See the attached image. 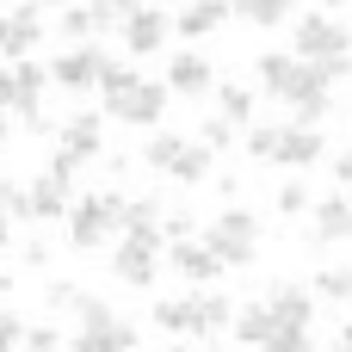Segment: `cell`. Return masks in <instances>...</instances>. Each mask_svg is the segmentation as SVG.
Masks as SVG:
<instances>
[{"mask_svg":"<svg viewBox=\"0 0 352 352\" xmlns=\"http://www.w3.org/2000/svg\"><path fill=\"white\" fill-rule=\"evenodd\" d=\"M99 99H105L111 118L148 130V124H161V111H167V80H142L136 68H111L105 87H99Z\"/></svg>","mask_w":352,"mask_h":352,"instance_id":"cell-1","label":"cell"},{"mask_svg":"<svg viewBox=\"0 0 352 352\" xmlns=\"http://www.w3.org/2000/svg\"><path fill=\"white\" fill-rule=\"evenodd\" d=\"M155 328H167V334H192V340H204V334H223V328H235V303L229 297H217V291H204V297H167V303H155Z\"/></svg>","mask_w":352,"mask_h":352,"instance_id":"cell-2","label":"cell"},{"mask_svg":"<svg viewBox=\"0 0 352 352\" xmlns=\"http://www.w3.org/2000/svg\"><path fill=\"white\" fill-rule=\"evenodd\" d=\"M43 87H50V80H43L37 62H12V68H0V111H19L31 136L50 130V124H43Z\"/></svg>","mask_w":352,"mask_h":352,"instance_id":"cell-3","label":"cell"},{"mask_svg":"<svg viewBox=\"0 0 352 352\" xmlns=\"http://www.w3.org/2000/svg\"><path fill=\"white\" fill-rule=\"evenodd\" d=\"M118 217H124V198H118V192L74 198V210H68V248H74V254H93V248L118 229Z\"/></svg>","mask_w":352,"mask_h":352,"instance_id":"cell-4","label":"cell"},{"mask_svg":"<svg viewBox=\"0 0 352 352\" xmlns=\"http://www.w3.org/2000/svg\"><path fill=\"white\" fill-rule=\"evenodd\" d=\"M204 241H210V254H217L223 266H248V260L260 254V217L241 210V204H229V210L204 229Z\"/></svg>","mask_w":352,"mask_h":352,"instance_id":"cell-5","label":"cell"},{"mask_svg":"<svg viewBox=\"0 0 352 352\" xmlns=\"http://www.w3.org/2000/svg\"><path fill=\"white\" fill-rule=\"evenodd\" d=\"M291 56L297 62H328V56H352V31L334 12H303L291 25Z\"/></svg>","mask_w":352,"mask_h":352,"instance_id":"cell-6","label":"cell"},{"mask_svg":"<svg viewBox=\"0 0 352 352\" xmlns=\"http://www.w3.org/2000/svg\"><path fill=\"white\" fill-rule=\"evenodd\" d=\"M161 248H167L161 229H124V241H118V254H111V272H118L130 291H142V285H155Z\"/></svg>","mask_w":352,"mask_h":352,"instance_id":"cell-7","label":"cell"},{"mask_svg":"<svg viewBox=\"0 0 352 352\" xmlns=\"http://www.w3.org/2000/svg\"><path fill=\"white\" fill-rule=\"evenodd\" d=\"M118 62L99 50V43H74L68 56H56L50 62V80L56 87H68V93H93V87H105V74H111Z\"/></svg>","mask_w":352,"mask_h":352,"instance_id":"cell-8","label":"cell"},{"mask_svg":"<svg viewBox=\"0 0 352 352\" xmlns=\"http://www.w3.org/2000/svg\"><path fill=\"white\" fill-rule=\"evenodd\" d=\"M31 210L50 223V217H68L74 210V161L56 148V161H50V173H37L31 179Z\"/></svg>","mask_w":352,"mask_h":352,"instance_id":"cell-9","label":"cell"},{"mask_svg":"<svg viewBox=\"0 0 352 352\" xmlns=\"http://www.w3.org/2000/svg\"><path fill=\"white\" fill-rule=\"evenodd\" d=\"M37 43H43V6H37V0H25V6H12V12H0V56L25 62Z\"/></svg>","mask_w":352,"mask_h":352,"instance_id":"cell-10","label":"cell"},{"mask_svg":"<svg viewBox=\"0 0 352 352\" xmlns=\"http://www.w3.org/2000/svg\"><path fill=\"white\" fill-rule=\"evenodd\" d=\"M167 31H173V19H167L161 6H136V12L124 19V50H130V56H155V50L167 43Z\"/></svg>","mask_w":352,"mask_h":352,"instance_id":"cell-11","label":"cell"},{"mask_svg":"<svg viewBox=\"0 0 352 352\" xmlns=\"http://www.w3.org/2000/svg\"><path fill=\"white\" fill-rule=\"evenodd\" d=\"M303 68H309V62H297V56H285V50H266V56H260V93L291 105L297 87H303Z\"/></svg>","mask_w":352,"mask_h":352,"instance_id":"cell-12","label":"cell"},{"mask_svg":"<svg viewBox=\"0 0 352 352\" xmlns=\"http://www.w3.org/2000/svg\"><path fill=\"white\" fill-rule=\"evenodd\" d=\"M217 87V68L198 56V50H179L173 62H167V93H179V99H198V93H210Z\"/></svg>","mask_w":352,"mask_h":352,"instance_id":"cell-13","label":"cell"},{"mask_svg":"<svg viewBox=\"0 0 352 352\" xmlns=\"http://www.w3.org/2000/svg\"><path fill=\"white\" fill-rule=\"evenodd\" d=\"M167 254H173V272H179L186 285H210V278H223V260L210 254V241H173Z\"/></svg>","mask_w":352,"mask_h":352,"instance_id":"cell-14","label":"cell"},{"mask_svg":"<svg viewBox=\"0 0 352 352\" xmlns=\"http://www.w3.org/2000/svg\"><path fill=\"white\" fill-rule=\"evenodd\" d=\"M68 352H136V322H105V328H74Z\"/></svg>","mask_w":352,"mask_h":352,"instance_id":"cell-15","label":"cell"},{"mask_svg":"<svg viewBox=\"0 0 352 352\" xmlns=\"http://www.w3.org/2000/svg\"><path fill=\"white\" fill-rule=\"evenodd\" d=\"M99 148H105V130H99V118H93V111H74V118L62 124V155L80 167V161H93Z\"/></svg>","mask_w":352,"mask_h":352,"instance_id":"cell-16","label":"cell"},{"mask_svg":"<svg viewBox=\"0 0 352 352\" xmlns=\"http://www.w3.org/2000/svg\"><path fill=\"white\" fill-rule=\"evenodd\" d=\"M266 303H272L278 328H309L316 322V291H303V285H272Z\"/></svg>","mask_w":352,"mask_h":352,"instance_id":"cell-17","label":"cell"},{"mask_svg":"<svg viewBox=\"0 0 352 352\" xmlns=\"http://www.w3.org/2000/svg\"><path fill=\"white\" fill-rule=\"evenodd\" d=\"M316 248H334V241H352V198H322L316 204V229H309Z\"/></svg>","mask_w":352,"mask_h":352,"instance_id":"cell-18","label":"cell"},{"mask_svg":"<svg viewBox=\"0 0 352 352\" xmlns=\"http://www.w3.org/2000/svg\"><path fill=\"white\" fill-rule=\"evenodd\" d=\"M229 12H235L229 0H186L179 19H173V31H179V37H210V31H223Z\"/></svg>","mask_w":352,"mask_h":352,"instance_id":"cell-19","label":"cell"},{"mask_svg":"<svg viewBox=\"0 0 352 352\" xmlns=\"http://www.w3.org/2000/svg\"><path fill=\"white\" fill-rule=\"evenodd\" d=\"M278 161H285V167H316V161H322V130H309V124H285V136H278Z\"/></svg>","mask_w":352,"mask_h":352,"instance_id":"cell-20","label":"cell"},{"mask_svg":"<svg viewBox=\"0 0 352 352\" xmlns=\"http://www.w3.org/2000/svg\"><path fill=\"white\" fill-rule=\"evenodd\" d=\"M272 328H278V316H272V303H266V297L235 309V340H241V346H266V340H272Z\"/></svg>","mask_w":352,"mask_h":352,"instance_id":"cell-21","label":"cell"},{"mask_svg":"<svg viewBox=\"0 0 352 352\" xmlns=\"http://www.w3.org/2000/svg\"><path fill=\"white\" fill-rule=\"evenodd\" d=\"M248 25H260V31H272V25H291L297 19V0H241L235 6Z\"/></svg>","mask_w":352,"mask_h":352,"instance_id":"cell-22","label":"cell"},{"mask_svg":"<svg viewBox=\"0 0 352 352\" xmlns=\"http://www.w3.org/2000/svg\"><path fill=\"white\" fill-rule=\"evenodd\" d=\"M179 155H186V136H179V130H155V136L142 142V161H148L155 173H167Z\"/></svg>","mask_w":352,"mask_h":352,"instance_id":"cell-23","label":"cell"},{"mask_svg":"<svg viewBox=\"0 0 352 352\" xmlns=\"http://www.w3.org/2000/svg\"><path fill=\"white\" fill-rule=\"evenodd\" d=\"M167 179H179V186H198V179H210V148H204V142H186V155L167 167Z\"/></svg>","mask_w":352,"mask_h":352,"instance_id":"cell-24","label":"cell"},{"mask_svg":"<svg viewBox=\"0 0 352 352\" xmlns=\"http://www.w3.org/2000/svg\"><path fill=\"white\" fill-rule=\"evenodd\" d=\"M161 198H124V217H118V229H161Z\"/></svg>","mask_w":352,"mask_h":352,"instance_id":"cell-25","label":"cell"},{"mask_svg":"<svg viewBox=\"0 0 352 352\" xmlns=\"http://www.w3.org/2000/svg\"><path fill=\"white\" fill-rule=\"evenodd\" d=\"M0 210H6L12 223H37V210H31V186H25V179H0Z\"/></svg>","mask_w":352,"mask_h":352,"instance_id":"cell-26","label":"cell"},{"mask_svg":"<svg viewBox=\"0 0 352 352\" xmlns=\"http://www.w3.org/2000/svg\"><path fill=\"white\" fill-rule=\"evenodd\" d=\"M278 136H285V124H254L248 130V155L254 161H278Z\"/></svg>","mask_w":352,"mask_h":352,"instance_id":"cell-27","label":"cell"},{"mask_svg":"<svg viewBox=\"0 0 352 352\" xmlns=\"http://www.w3.org/2000/svg\"><path fill=\"white\" fill-rule=\"evenodd\" d=\"M316 297H328V303H346V297H352V272H346V266H328V272H316Z\"/></svg>","mask_w":352,"mask_h":352,"instance_id":"cell-28","label":"cell"},{"mask_svg":"<svg viewBox=\"0 0 352 352\" xmlns=\"http://www.w3.org/2000/svg\"><path fill=\"white\" fill-rule=\"evenodd\" d=\"M217 105H223V118H229V124H248V118H254V93H248V87H223V93H217Z\"/></svg>","mask_w":352,"mask_h":352,"instance_id":"cell-29","label":"cell"},{"mask_svg":"<svg viewBox=\"0 0 352 352\" xmlns=\"http://www.w3.org/2000/svg\"><path fill=\"white\" fill-rule=\"evenodd\" d=\"M87 12H93V31H111V25H124L136 12V0H93Z\"/></svg>","mask_w":352,"mask_h":352,"instance_id":"cell-30","label":"cell"},{"mask_svg":"<svg viewBox=\"0 0 352 352\" xmlns=\"http://www.w3.org/2000/svg\"><path fill=\"white\" fill-rule=\"evenodd\" d=\"M260 352H309V328H272V340Z\"/></svg>","mask_w":352,"mask_h":352,"instance_id":"cell-31","label":"cell"},{"mask_svg":"<svg viewBox=\"0 0 352 352\" xmlns=\"http://www.w3.org/2000/svg\"><path fill=\"white\" fill-rule=\"evenodd\" d=\"M62 37L87 43V37H93V12H87V6H68V12H62Z\"/></svg>","mask_w":352,"mask_h":352,"instance_id":"cell-32","label":"cell"},{"mask_svg":"<svg viewBox=\"0 0 352 352\" xmlns=\"http://www.w3.org/2000/svg\"><path fill=\"white\" fill-rule=\"evenodd\" d=\"M80 297H87V291H80V285H74V278H56V285H50V291H43V303H50V309H74V303H80Z\"/></svg>","mask_w":352,"mask_h":352,"instance_id":"cell-33","label":"cell"},{"mask_svg":"<svg viewBox=\"0 0 352 352\" xmlns=\"http://www.w3.org/2000/svg\"><path fill=\"white\" fill-rule=\"evenodd\" d=\"M229 142H235V124H229V118H223V111H217V118H210V124H204V148H210V155H217V148H229Z\"/></svg>","mask_w":352,"mask_h":352,"instance_id":"cell-34","label":"cell"},{"mask_svg":"<svg viewBox=\"0 0 352 352\" xmlns=\"http://www.w3.org/2000/svg\"><path fill=\"white\" fill-rule=\"evenodd\" d=\"M278 210H285V217H297V210H309V186H297V179H285V186H278Z\"/></svg>","mask_w":352,"mask_h":352,"instance_id":"cell-35","label":"cell"},{"mask_svg":"<svg viewBox=\"0 0 352 352\" xmlns=\"http://www.w3.org/2000/svg\"><path fill=\"white\" fill-rule=\"evenodd\" d=\"M161 235H167V248H173V241H192V217H186V210L161 217Z\"/></svg>","mask_w":352,"mask_h":352,"instance_id":"cell-36","label":"cell"},{"mask_svg":"<svg viewBox=\"0 0 352 352\" xmlns=\"http://www.w3.org/2000/svg\"><path fill=\"white\" fill-rule=\"evenodd\" d=\"M25 346V322L19 316H0V352H19Z\"/></svg>","mask_w":352,"mask_h":352,"instance_id":"cell-37","label":"cell"},{"mask_svg":"<svg viewBox=\"0 0 352 352\" xmlns=\"http://www.w3.org/2000/svg\"><path fill=\"white\" fill-rule=\"evenodd\" d=\"M56 346H62L56 328H25V352H56Z\"/></svg>","mask_w":352,"mask_h":352,"instance_id":"cell-38","label":"cell"},{"mask_svg":"<svg viewBox=\"0 0 352 352\" xmlns=\"http://www.w3.org/2000/svg\"><path fill=\"white\" fill-rule=\"evenodd\" d=\"M25 266H50V241H43V235L25 241Z\"/></svg>","mask_w":352,"mask_h":352,"instance_id":"cell-39","label":"cell"},{"mask_svg":"<svg viewBox=\"0 0 352 352\" xmlns=\"http://www.w3.org/2000/svg\"><path fill=\"white\" fill-rule=\"evenodd\" d=\"M334 179H346V186H352V148H346V155H334Z\"/></svg>","mask_w":352,"mask_h":352,"instance_id":"cell-40","label":"cell"},{"mask_svg":"<svg viewBox=\"0 0 352 352\" xmlns=\"http://www.w3.org/2000/svg\"><path fill=\"white\" fill-rule=\"evenodd\" d=\"M334 352H352V322H340V334H334Z\"/></svg>","mask_w":352,"mask_h":352,"instance_id":"cell-41","label":"cell"},{"mask_svg":"<svg viewBox=\"0 0 352 352\" xmlns=\"http://www.w3.org/2000/svg\"><path fill=\"white\" fill-rule=\"evenodd\" d=\"M6 241H12V217L0 210V254H6Z\"/></svg>","mask_w":352,"mask_h":352,"instance_id":"cell-42","label":"cell"},{"mask_svg":"<svg viewBox=\"0 0 352 352\" xmlns=\"http://www.w3.org/2000/svg\"><path fill=\"white\" fill-rule=\"evenodd\" d=\"M37 6H74V0H37Z\"/></svg>","mask_w":352,"mask_h":352,"instance_id":"cell-43","label":"cell"},{"mask_svg":"<svg viewBox=\"0 0 352 352\" xmlns=\"http://www.w3.org/2000/svg\"><path fill=\"white\" fill-rule=\"evenodd\" d=\"M0 148H6V118H0Z\"/></svg>","mask_w":352,"mask_h":352,"instance_id":"cell-44","label":"cell"},{"mask_svg":"<svg viewBox=\"0 0 352 352\" xmlns=\"http://www.w3.org/2000/svg\"><path fill=\"white\" fill-rule=\"evenodd\" d=\"M210 352H235V346H210Z\"/></svg>","mask_w":352,"mask_h":352,"instance_id":"cell-45","label":"cell"},{"mask_svg":"<svg viewBox=\"0 0 352 352\" xmlns=\"http://www.w3.org/2000/svg\"><path fill=\"white\" fill-rule=\"evenodd\" d=\"M328 6H346V0H328Z\"/></svg>","mask_w":352,"mask_h":352,"instance_id":"cell-46","label":"cell"},{"mask_svg":"<svg viewBox=\"0 0 352 352\" xmlns=\"http://www.w3.org/2000/svg\"><path fill=\"white\" fill-rule=\"evenodd\" d=\"M229 6H241V0H229Z\"/></svg>","mask_w":352,"mask_h":352,"instance_id":"cell-47","label":"cell"},{"mask_svg":"<svg viewBox=\"0 0 352 352\" xmlns=\"http://www.w3.org/2000/svg\"><path fill=\"white\" fill-rule=\"evenodd\" d=\"M167 352H179V346H167Z\"/></svg>","mask_w":352,"mask_h":352,"instance_id":"cell-48","label":"cell"},{"mask_svg":"<svg viewBox=\"0 0 352 352\" xmlns=\"http://www.w3.org/2000/svg\"><path fill=\"white\" fill-rule=\"evenodd\" d=\"M346 198H352V192H346Z\"/></svg>","mask_w":352,"mask_h":352,"instance_id":"cell-49","label":"cell"}]
</instances>
